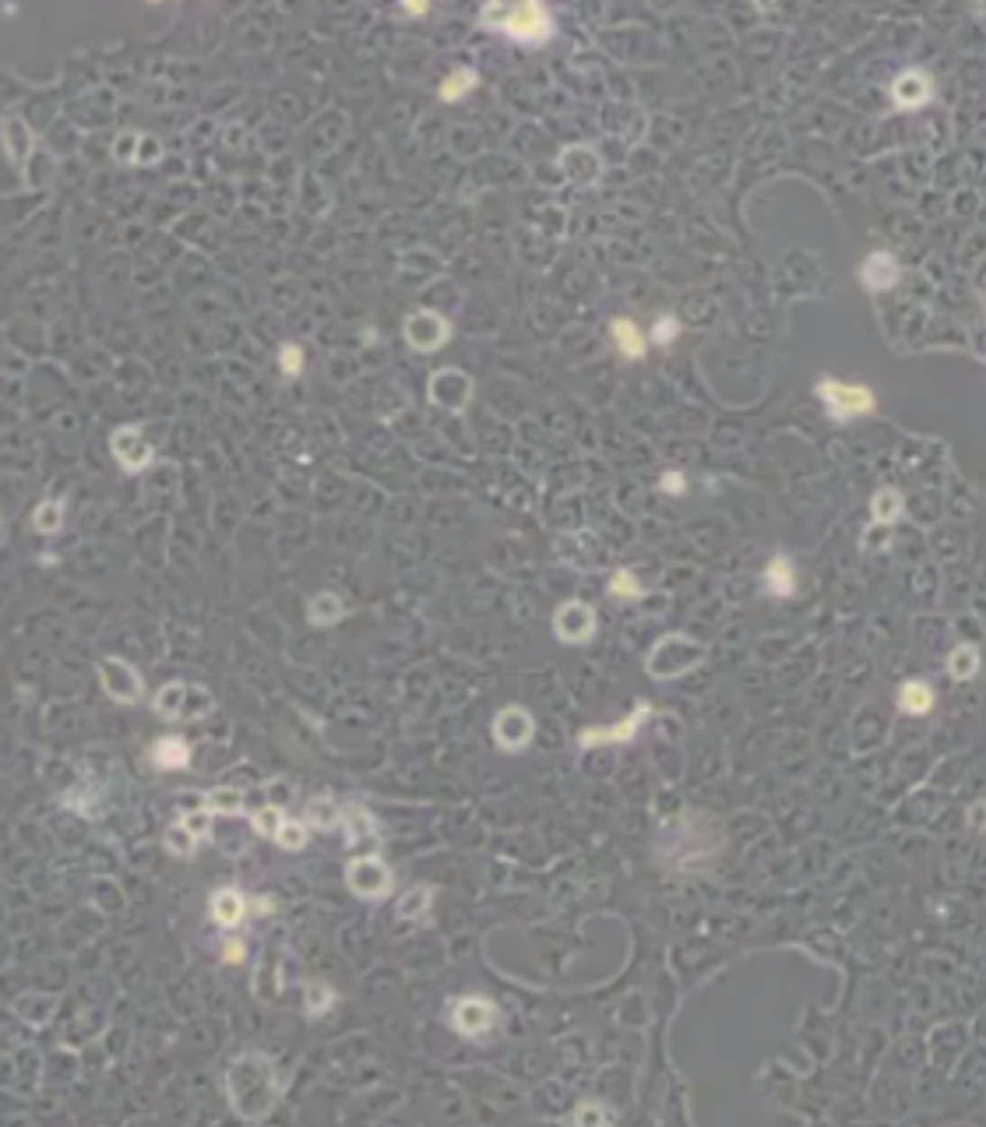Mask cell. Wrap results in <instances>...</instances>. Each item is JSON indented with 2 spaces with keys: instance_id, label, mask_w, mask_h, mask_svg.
Here are the masks:
<instances>
[{
  "instance_id": "obj_1",
  "label": "cell",
  "mask_w": 986,
  "mask_h": 1127,
  "mask_svg": "<svg viewBox=\"0 0 986 1127\" xmlns=\"http://www.w3.org/2000/svg\"><path fill=\"white\" fill-rule=\"evenodd\" d=\"M226 1092L240 1121H264L279 1099V1075L264 1054H240L226 1071Z\"/></svg>"
},
{
  "instance_id": "obj_2",
  "label": "cell",
  "mask_w": 986,
  "mask_h": 1127,
  "mask_svg": "<svg viewBox=\"0 0 986 1127\" xmlns=\"http://www.w3.org/2000/svg\"><path fill=\"white\" fill-rule=\"evenodd\" d=\"M705 662V645L687 638V634H666L659 638L656 649L645 659V670L649 677L656 680H673V677H684L687 670H695Z\"/></svg>"
},
{
  "instance_id": "obj_3",
  "label": "cell",
  "mask_w": 986,
  "mask_h": 1127,
  "mask_svg": "<svg viewBox=\"0 0 986 1127\" xmlns=\"http://www.w3.org/2000/svg\"><path fill=\"white\" fill-rule=\"evenodd\" d=\"M814 395L821 399L825 412H828L835 423L867 416V412L877 409V399L871 388H863V384H842L835 377H821V381L814 384Z\"/></svg>"
},
{
  "instance_id": "obj_4",
  "label": "cell",
  "mask_w": 986,
  "mask_h": 1127,
  "mask_svg": "<svg viewBox=\"0 0 986 1127\" xmlns=\"http://www.w3.org/2000/svg\"><path fill=\"white\" fill-rule=\"evenodd\" d=\"M346 884L356 899H384L392 891V867L381 856H356L346 867Z\"/></svg>"
},
{
  "instance_id": "obj_5",
  "label": "cell",
  "mask_w": 986,
  "mask_h": 1127,
  "mask_svg": "<svg viewBox=\"0 0 986 1127\" xmlns=\"http://www.w3.org/2000/svg\"><path fill=\"white\" fill-rule=\"evenodd\" d=\"M649 719H652V705H649V701H634L631 716H623L621 723L582 729V733H578V747H582V751H592V747H606V744H631V740L638 736V729L645 726Z\"/></svg>"
},
{
  "instance_id": "obj_6",
  "label": "cell",
  "mask_w": 986,
  "mask_h": 1127,
  "mask_svg": "<svg viewBox=\"0 0 986 1127\" xmlns=\"http://www.w3.org/2000/svg\"><path fill=\"white\" fill-rule=\"evenodd\" d=\"M473 377L458 366H444L430 377V402L444 409V412H465L469 402H473Z\"/></svg>"
},
{
  "instance_id": "obj_7",
  "label": "cell",
  "mask_w": 986,
  "mask_h": 1127,
  "mask_svg": "<svg viewBox=\"0 0 986 1127\" xmlns=\"http://www.w3.org/2000/svg\"><path fill=\"white\" fill-rule=\"evenodd\" d=\"M504 32L511 39H518V42H536V46H543V42L553 36V18H549V11L543 4L529 0V4H518V7L508 11Z\"/></svg>"
},
{
  "instance_id": "obj_8",
  "label": "cell",
  "mask_w": 986,
  "mask_h": 1127,
  "mask_svg": "<svg viewBox=\"0 0 986 1127\" xmlns=\"http://www.w3.org/2000/svg\"><path fill=\"white\" fill-rule=\"evenodd\" d=\"M402 335L416 353H438L440 346H447V338H451V325H447V318H440L438 310H416V314L405 318Z\"/></svg>"
},
{
  "instance_id": "obj_9",
  "label": "cell",
  "mask_w": 986,
  "mask_h": 1127,
  "mask_svg": "<svg viewBox=\"0 0 986 1127\" xmlns=\"http://www.w3.org/2000/svg\"><path fill=\"white\" fill-rule=\"evenodd\" d=\"M99 680H103V691L110 694L113 701H120V705H138L142 691H145L138 670L127 659H103L99 662Z\"/></svg>"
},
{
  "instance_id": "obj_10",
  "label": "cell",
  "mask_w": 986,
  "mask_h": 1127,
  "mask_svg": "<svg viewBox=\"0 0 986 1127\" xmlns=\"http://www.w3.org/2000/svg\"><path fill=\"white\" fill-rule=\"evenodd\" d=\"M490 729H493V740H497L501 751H525L532 733H536V719L529 716V708L508 705V708H501L493 716V726Z\"/></svg>"
},
{
  "instance_id": "obj_11",
  "label": "cell",
  "mask_w": 986,
  "mask_h": 1127,
  "mask_svg": "<svg viewBox=\"0 0 986 1127\" xmlns=\"http://www.w3.org/2000/svg\"><path fill=\"white\" fill-rule=\"evenodd\" d=\"M553 634L557 642L564 645H585L592 634H595V610L582 603V599H571L564 603L557 614H553Z\"/></svg>"
},
{
  "instance_id": "obj_12",
  "label": "cell",
  "mask_w": 986,
  "mask_h": 1127,
  "mask_svg": "<svg viewBox=\"0 0 986 1127\" xmlns=\"http://www.w3.org/2000/svg\"><path fill=\"white\" fill-rule=\"evenodd\" d=\"M493 1021H497V1008L486 1001V997H458L455 1001V1008H451V1025H455V1032H462V1036H486L490 1029H493Z\"/></svg>"
},
{
  "instance_id": "obj_13",
  "label": "cell",
  "mask_w": 986,
  "mask_h": 1127,
  "mask_svg": "<svg viewBox=\"0 0 986 1127\" xmlns=\"http://www.w3.org/2000/svg\"><path fill=\"white\" fill-rule=\"evenodd\" d=\"M110 448H113V458H116L127 473H142V469H148V466L155 462V448H152L145 440V434H142L138 427H131V423L113 434Z\"/></svg>"
},
{
  "instance_id": "obj_14",
  "label": "cell",
  "mask_w": 986,
  "mask_h": 1127,
  "mask_svg": "<svg viewBox=\"0 0 986 1127\" xmlns=\"http://www.w3.org/2000/svg\"><path fill=\"white\" fill-rule=\"evenodd\" d=\"M898 279H902V268H898L895 254H888V251H871L867 261L860 264V282H863L867 292L891 290Z\"/></svg>"
},
{
  "instance_id": "obj_15",
  "label": "cell",
  "mask_w": 986,
  "mask_h": 1127,
  "mask_svg": "<svg viewBox=\"0 0 986 1127\" xmlns=\"http://www.w3.org/2000/svg\"><path fill=\"white\" fill-rule=\"evenodd\" d=\"M342 828H346V842H349V849H366V845H373L377 842V821H373V814L364 810V807H342V821H338Z\"/></svg>"
},
{
  "instance_id": "obj_16",
  "label": "cell",
  "mask_w": 986,
  "mask_h": 1127,
  "mask_svg": "<svg viewBox=\"0 0 986 1127\" xmlns=\"http://www.w3.org/2000/svg\"><path fill=\"white\" fill-rule=\"evenodd\" d=\"M930 78L923 71H902L895 81H891V99H895V106L902 109H919L926 99H930Z\"/></svg>"
},
{
  "instance_id": "obj_17",
  "label": "cell",
  "mask_w": 986,
  "mask_h": 1127,
  "mask_svg": "<svg viewBox=\"0 0 986 1127\" xmlns=\"http://www.w3.org/2000/svg\"><path fill=\"white\" fill-rule=\"evenodd\" d=\"M560 166L567 170V177L575 183H592V180H599V173H603V159L585 145L564 148V152H560Z\"/></svg>"
},
{
  "instance_id": "obj_18",
  "label": "cell",
  "mask_w": 986,
  "mask_h": 1127,
  "mask_svg": "<svg viewBox=\"0 0 986 1127\" xmlns=\"http://www.w3.org/2000/svg\"><path fill=\"white\" fill-rule=\"evenodd\" d=\"M244 916H247V899H244L240 888H219V891L212 895V919H216L219 927L233 930V927L244 923Z\"/></svg>"
},
{
  "instance_id": "obj_19",
  "label": "cell",
  "mask_w": 986,
  "mask_h": 1127,
  "mask_svg": "<svg viewBox=\"0 0 986 1127\" xmlns=\"http://www.w3.org/2000/svg\"><path fill=\"white\" fill-rule=\"evenodd\" d=\"M765 588L771 596H779V599H786V596H793L797 592V571H793V560L789 557H771L765 568Z\"/></svg>"
},
{
  "instance_id": "obj_20",
  "label": "cell",
  "mask_w": 986,
  "mask_h": 1127,
  "mask_svg": "<svg viewBox=\"0 0 986 1127\" xmlns=\"http://www.w3.org/2000/svg\"><path fill=\"white\" fill-rule=\"evenodd\" d=\"M152 762L159 768H187L190 764V744L183 736H159L152 744Z\"/></svg>"
},
{
  "instance_id": "obj_21",
  "label": "cell",
  "mask_w": 986,
  "mask_h": 1127,
  "mask_svg": "<svg viewBox=\"0 0 986 1127\" xmlns=\"http://www.w3.org/2000/svg\"><path fill=\"white\" fill-rule=\"evenodd\" d=\"M898 708H902L906 716H926V712L934 708V691H930V684H923V680H906V684L898 688Z\"/></svg>"
},
{
  "instance_id": "obj_22",
  "label": "cell",
  "mask_w": 986,
  "mask_h": 1127,
  "mask_svg": "<svg viewBox=\"0 0 986 1127\" xmlns=\"http://www.w3.org/2000/svg\"><path fill=\"white\" fill-rule=\"evenodd\" d=\"M902 511H906V501H902V494L891 490V486H880L874 494V501H871L874 525H895V522L902 518Z\"/></svg>"
},
{
  "instance_id": "obj_23",
  "label": "cell",
  "mask_w": 986,
  "mask_h": 1127,
  "mask_svg": "<svg viewBox=\"0 0 986 1127\" xmlns=\"http://www.w3.org/2000/svg\"><path fill=\"white\" fill-rule=\"evenodd\" d=\"M0 131L7 134L4 148H7L11 162H14V166H22V162H25V155H29V148H32V134H29V127H25L18 116H7V120L0 124Z\"/></svg>"
},
{
  "instance_id": "obj_24",
  "label": "cell",
  "mask_w": 986,
  "mask_h": 1127,
  "mask_svg": "<svg viewBox=\"0 0 986 1127\" xmlns=\"http://www.w3.org/2000/svg\"><path fill=\"white\" fill-rule=\"evenodd\" d=\"M183 694H187V684H166V688H159L155 694V701H152V712L159 716V719H166V723H180L183 716Z\"/></svg>"
},
{
  "instance_id": "obj_25",
  "label": "cell",
  "mask_w": 986,
  "mask_h": 1127,
  "mask_svg": "<svg viewBox=\"0 0 986 1127\" xmlns=\"http://www.w3.org/2000/svg\"><path fill=\"white\" fill-rule=\"evenodd\" d=\"M338 821H342V807L331 800V797H314V800H307V828L331 832V828H338Z\"/></svg>"
},
{
  "instance_id": "obj_26",
  "label": "cell",
  "mask_w": 986,
  "mask_h": 1127,
  "mask_svg": "<svg viewBox=\"0 0 986 1127\" xmlns=\"http://www.w3.org/2000/svg\"><path fill=\"white\" fill-rule=\"evenodd\" d=\"M610 328H613V342H617L621 356H627V360H641V356H645V338H641V331H638L634 321L617 318Z\"/></svg>"
},
{
  "instance_id": "obj_27",
  "label": "cell",
  "mask_w": 986,
  "mask_h": 1127,
  "mask_svg": "<svg viewBox=\"0 0 986 1127\" xmlns=\"http://www.w3.org/2000/svg\"><path fill=\"white\" fill-rule=\"evenodd\" d=\"M342 614H346V606H342V599H338L335 592H318V596L310 599V606H307V617H310V624H318V627L338 624Z\"/></svg>"
},
{
  "instance_id": "obj_28",
  "label": "cell",
  "mask_w": 986,
  "mask_h": 1127,
  "mask_svg": "<svg viewBox=\"0 0 986 1127\" xmlns=\"http://www.w3.org/2000/svg\"><path fill=\"white\" fill-rule=\"evenodd\" d=\"M430 899H434V888H430V884H412L402 899L395 902V916H399V919H419L423 912L430 910Z\"/></svg>"
},
{
  "instance_id": "obj_29",
  "label": "cell",
  "mask_w": 986,
  "mask_h": 1127,
  "mask_svg": "<svg viewBox=\"0 0 986 1127\" xmlns=\"http://www.w3.org/2000/svg\"><path fill=\"white\" fill-rule=\"evenodd\" d=\"M475 85H479V74L473 68H458L455 74H447L444 81H440V99L444 103H458V99H465L469 92H473Z\"/></svg>"
},
{
  "instance_id": "obj_30",
  "label": "cell",
  "mask_w": 986,
  "mask_h": 1127,
  "mask_svg": "<svg viewBox=\"0 0 986 1127\" xmlns=\"http://www.w3.org/2000/svg\"><path fill=\"white\" fill-rule=\"evenodd\" d=\"M976 670H980V652H976V645H958V649L948 655V677H954V680H972Z\"/></svg>"
},
{
  "instance_id": "obj_31",
  "label": "cell",
  "mask_w": 986,
  "mask_h": 1127,
  "mask_svg": "<svg viewBox=\"0 0 986 1127\" xmlns=\"http://www.w3.org/2000/svg\"><path fill=\"white\" fill-rule=\"evenodd\" d=\"M205 807H208L212 814H219V818H240V810H244V793H240V790H212V793L205 797Z\"/></svg>"
},
{
  "instance_id": "obj_32",
  "label": "cell",
  "mask_w": 986,
  "mask_h": 1127,
  "mask_svg": "<svg viewBox=\"0 0 986 1127\" xmlns=\"http://www.w3.org/2000/svg\"><path fill=\"white\" fill-rule=\"evenodd\" d=\"M60 522H64V504L60 501H42L36 514H32V529L42 532V536H53L60 529Z\"/></svg>"
},
{
  "instance_id": "obj_33",
  "label": "cell",
  "mask_w": 986,
  "mask_h": 1127,
  "mask_svg": "<svg viewBox=\"0 0 986 1127\" xmlns=\"http://www.w3.org/2000/svg\"><path fill=\"white\" fill-rule=\"evenodd\" d=\"M307 836H310V828H307L303 821L286 818V821L279 825V832H275V842H279L282 849H290V853H299V849L307 845Z\"/></svg>"
},
{
  "instance_id": "obj_34",
  "label": "cell",
  "mask_w": 986,
  "mask_h": 1127,
  "mask_svg": "<svg viewBox=\"0 0 986 1127\" xmlns=\"http://www.w3.org/2000/svg\"><path fill=\"white\" fill-rule=\"evenodd\" d=\"M331 1001H335V993H331L328 983H314V986H307L303 1004H307V1015H310V1019H321V1015L331 1008Z\"/></svg>"
},
{
  "instance_id": "obj_35",
  "label": "cell",
  "mask_w": 986,
  "mask_h": 1127,
  "mask_svg": "<svg viewBox=\"0 0 986 1127\" xmlns=\"http://www.w3.org/2000/svg\"><path fill=\"white\" fill-rule=\"evenodd\" d=\"M194 845H198V838L190 836L183 825H173V828L166 832V849H170L177 860H190V856H194Z\"/></svg>"
},
{
  "instance_id": "obj_36",
  "label": "cell",
  "mask_w": 986,
  "mask_h": 1127,
  "mask_svg": "<svg viewBox=\"0 0 986 1127\" xmlns=\"http://www.w3.org/2000/svg\"><path fill=\"white\" fill-rule=\"evenodd\" d=\"M212 818H216V814H212L208 807H194V810H183V814H180V825L194 838H205L208 832H212Z\"/></svg>"
},
{
  "instance_id": "obj_37",
  "label": "cell",
  "mask_w": 986,
  "mask_h": 1127,
  "mask_svg": "<svg viewBox=\"0 0 986 1127\" xmlns=\"http://www.w3.org/2000/svg\"><path fill=\"white\" fill-rule=\"evenodd\" d=\"M606 592H610V596H623V599H641V596H645V588L638 585V578H634L627 568H623V571H613Z\"/></svg>"
},
{
  "instance_id": "obj_38",
  "label": "cell",
  "mask_w": 986,
  "mask_h": 1127,
  "mask_svg": "<svg viewBox=\"0 0 986 1127\" xmlns=\"http://www.w3.org/2000/svg\"><path fill=\"white\" fill-rule=\"evenodd\" d=\"M282 821H286V814H282L279 807H261L254 818H251L254 832L257 836H264V838H275V832H279V825H282Z\"/></svg>"
},
{
  "instance_id": "obj_39",
  "label": "cell",
  "mask_w": 986,
  "mask_h": 1127,
  "mask_svg": "<svg viewBox=\"0 0 986 1127\" xmlns=\"http://www.w3.org/2000/svg\"><path fill=\"white\" fill-rule=\"evenodd\" d=\"M578 1127H603L613 1121V1113L606 1110V1106H599V1103H582L578 1110H575V1117H571Z\"/></svg>"
},
{
  "instance_id": "obj_40",
  "label": "cell",
  "mask_w": 986,
  "mask_h": 1127,
  "mask_svg": "<svg viewBox=\"0 0 986 1127\" xmlns=\"http://www.w3.org/2000/svg\"><path fill=\"white\" fill-rule=\"evenodd\" d=\"M508 11H511V4H486V7L479 11V25H483V29H493V32H504Z\"/></svg>"
},
{
  "instance_id": "obj_41",
  "label": "cell",
  "mask_w": 986,
  "mask_h": 1127,
  "mask_svg": "<svg viewBox=\"0 0 986 1127\" xmlns=\"http://www.w3.org/2000/svg\"><path fill=\"white\" fill-rule=\"evenodd\" d=\"M677 335H680V321L673 314H659L656 325H652V342L656 346H669Z\"/></svg>"
},
{
  "instance_id": "obj_42",
  "label": "cell",
  "mask_w": 986,
  "mask_h": 1127,
  "mask_svg": "<svg viewBox=\"0 0 986 1127\" xmlns=\"http://www.w3.org/2000/svg\"><path fill=\"white\" fill-rule=\"evenodd\" d=\"M279 366H282L286 377H296V374L303 370V349H299L296 342H286V346L279 349Z\"/></svg>"
},
{
  "instance_id": "obj_43",
  "label": "cell",
  "mask_w": 986,
  "mask_h": 1127,
  "mask_svg": "<svg viewBox=\"0 0 986 1127\" xmlns=\"http://www.w3.org/2000/svg\"><path fill=\"white\" fill-rule=\"evenodd\" d=\"M159 155H162V142H159V138H152V134L138 138V155H134V162H142V166H145V162H159Z\"/></svg>"
},
{
  "instance_id": "obj_44",
  "label": "cell",
  "mask_w": 986,
  "mask_h": 1127,
  "mask_svg": "<svg viewBox=\"0 0 986 1127\" xmlns=\"http://www.w3.org/2000/svg\"><path fill=\"white\" fill-rule=\"evenodd\" d=\"M138 138H142V134H131V131L120 134V142L113 145V155H116L120 162H134V155H138Z\"/></svg>"
},
{
  "instance_id": "obj_45",
  "label": "cell",
  "mask_w": 986,
  "mask_h": 1127,
  "mask_svg": "<svg viewBox=\"0 0 986 1127\" xmlns=\"http://www.w3.org/2000/svg\"><path fill=\"white\" fill-rule=\"evenodd\" d=\"M244 955H247V945H244L240 938H229V941L222 945V958H226V962H233V965H236V962H244Z\"/></svg>"
},
{
  "instance_id": "obj_46",
  "label": "cell",
  "mask_w": 986,
  "mask_h": 1127,
  "mask_svg": "<svg viewBox=\"0 0 986 1127\" xmlns=\"http://www.w3.org/2000/svg\"><path fill=\"white\" fill-rule=\"evenodd\" d=\"M662 490H666V494H684V490H687V483H684V476L680 473H666L662 476Z\"/></svg>"
},
{
  "instance_id": "obj_47",
  "label": "cell",
  "mask_w": 986,
  "mask_h": 1127,
  "mask_svg": "<svg viewBox=\"0 0 986 1127\" xmlns=\"http://www.w3.org/2000/svg\"><path fill=\"white\" fill-rule=\"evenodd\" d=\"M268 912H275V899H272V895L254 899V916H268Z\"/></svg>"
},
{
  "instance_id": "obj_48",
  "label": "cell",
  "mask_w": 986,
  "mask_h": 1127,
  "mask_svg": "<svg viewBox=\"0 0 986 1127\" xmlns=\"http://www.w3.org/2000/svg\"><path fill=\"white\" fill-rule=\"evenodd\" d=\"M427 11H430L427 4H405L402 7V14H427Z\"/></svg>"
},
{
  "instance_id": "obj_49",
  "label": "cell",
  "mask_w": 986,
  "mask_h": 1127,
  "mask_svg": "<svg viewBox=\"0 0 986 1127\" xmlns=\"http://www.w3.org/2000/svg\"><path fill=\"white\" fill-rule=\"evenodd\" d=\"M980 814H983V803H976V807H972V828L980 825Z\"/></svg>"
}]
</instances>
